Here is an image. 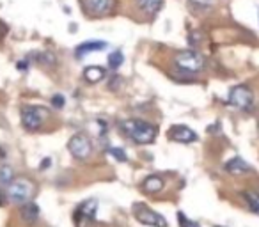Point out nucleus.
<instances>
[{
	"label": "nucleus",
	"instance_id": "nucleus-1",
	"mask_svg": "<svg viewBox=\"0 0 259 227\" xmlns=\"http://www.w3.org/2000/svg\"><path fill=\"white\" fill-rule=\"evenodd\" d=\"M122 135H126L128 139L135 142V144L148 146L153 144L158 137V128L155 124L148 123L144 119H126L119 123Z\"/></svg>",
	"mask_w": 259,
	"mask_h": 227
},
{
	"label": "nucleus",
	"instance_id": "nucleus-2",
	"mask_svg": "<svg viewBox=\"0 0 259 227\" xmlns=\"http://www.w3.org/2000/svg\"><path fill=\"white\" fill-rule=\"evenodd\" d=\"M37 194V187L30 177L27 176H18L9 183L8 187V195L9 201L15 204H25L30 202Z\"/></svg>",
	"mask_w": 259,
	"mask_h": 227
},
{
	"label": "nucleus",
	"instance_id": "nucleus-3",
	"mask_svg": "<svg viewBox=\"0 0 259 227\" xmlns=\"http://www.w3.org/2000/svg\"><path fill=\"white\" fill-rule=\"evenodd\" d=\"M22 124L25 130L29 131H37L39 128L45 126V123L50 117V112L45 107H36V105H27V107L22 108Z\"/></svg>",
	"mask_w": 259,
	"mask_h": 227
},
{
	"label": "nucleus",
	"instance_id": "nucleus-4",
	"mask_svg": "<svg viewBox=\"0 0 259 227\" xmlns=\"http://www.w3.org/2000/svg\"><path fill=\"white\" fill-rule=\"evenodd\" d=\"M174 64L178 66L180 71L185 73H201L206 66V61L199 52L195 50H185L174 57Z\"/></svg>",
	"mask_w": 259,
	"mask_h": 227
},
{
	"label": "nucleus",
	"instance_id": "nucleus-5",
	"mask_svg": "<svg viewBox=\"0 0 259 227\" xmlns=\"http://www.w3.org/2000/svg\"><path fill=\"white\" fill-rule=\"evenodd\" d=\"M229 105L238 110L248 112L254 107V93L247 85H234L229 90Z\"/></svg>",
	"mask_w": 259,
	"mask_h": 227
},
{
	"label": "nucleus",
	"instance_id": "nucleus-6",
	"mask_svg": "<svg viewBox=\"0 0 259 227\" xmlns=\"http://www.w3.org/2000/svg\"><path fill=\"white\" fill-rule=\"evenodd\" d=\"M68 149L76 160H87L93 153V142L87 133H75L69 139Z\"/></svg>",
	"mask_w": 259,
	"mask_h": 227
},
{
	"label": "nucleus",
	"instance_id": "nucleus-7",
	"mask_svg": "<svg viewBox=\"0 0 259 227\" xmlns=\"http://www.w3.org/2000/svg\"><path fill=\"white\" fill-rule=\"evenodd\" d=\"M134 213H135V218L139 220L141 223L149 227H169L167 225V220L163 218L160 213L153 211L151 208H148L146 204H135L134 206Z\"/></svg>",
	"mask_w": 259,
	"mask_h": 227
},
{
	"label": "nucleus",
	"instance_id": "nucleus-8",
	"mask_svg": "<svg viewBox=\"0 0 259 227\" xmlns=\"http://www.w3.org/2000/svg\"><path fill=\"white\" fill-rule=\"evenodd\" d=\"M115 0H82V11L91 18L107 16L114 9Z\"/></svg>",
	"mask_w": 259,
	"mask_h": 227
},
{
	"label": "nucleus",
	"instance_id": "nucleus-9",
	"mask_svg": "<svg viewBox=\"0 0 259 227\" xmlns=\"http://www.w3.org/2000/svg\"><path fill=\"white\" fill-rule=\"evenodd\" d=\"M167 139L178 144H192L197 141V133L192 128L185 126V124H174L169 131H167Z\"/></svg>",
	"mask_w": 259,
	"mask_h": 227
},
{
	"label": "nucleus",
	"instance_id": "nucleus-10",
	"mask_svg": "<svg viewBox=\"0 0 259 227\" xmlns=\"http://www.w3.org/2000/svg\"><path fill=\"white\" fill-rule=\"evenodd\" d=\"M226 170L231 174V176H245V174L250 172L252 167L248 165L243 158H240V156H234V158H231L229 162L226 163Z\"/></svg>",
	"mask_w": 259,
	"mask_h": 227
},
{
	"label": "nucleus",
	"instance_id": "nucleus-11",
	"mask_svg": "<svg viewBox=\"0 0 259 227\" xmlns=\"http://www.w3.org/2000/svg\"><path fill=\"white\" fill-rule=\"evenodd\" d=\"M105 48H107L105 41H87V43H82L76 47L75 57L82 59V57H85L87 54H93V52H103Z\"/></svg>",
	"mask_w": 259,
	"mask_h": 227
},
{
	"label": "nucleus",
	"instance_id": "nucleus-12",
	"mask_svg": "<svg viewBox=\"0 0 259 227\" xmlns=\"http://www.w3.org/2000/svg\"><path fill=\"white\" fill-rule=\"evenodd\" d=\"M20 216H22V220L27 225H32V223H36L37 218H39V208H37L32 201L25 202V204H22V208H20Z\"/></svg>",
	"mask_w": 259,
	"mask_h": 227
},
{
	"label": "nucleus",
	"instance_id": "nucleus-13",
	"mask_svg": "<svg viewBox=\"0 0 259 227\" xmlns=\"http://www.w3.org/2000/svg\"><path fill=\"white\" fill-rule=\"evenodd\" d=\"M141 187L146 194H158V192H162L163 187H165V181L162 179V176L151 174V176H148L144 181H142Z\"/></svg>",
	"mask_w": 259,
	"mask_h": 227
},
{
	"label": "nucleus",
	"instance_id": "nucleus-14",
	"mask_svg": "<svg viewBox=\"0 0 259 227\" xmlns=\"http://www.w3.org/2000/svg\"><path fill=\"white\" fill-rule=\"evenodd\" d=\"M98 213V201L96 199H89L83 204H80V208L76 209V220L83 218V220H93Z\"/></svg>",
	"mask_w": 259,
	"mask_h": 227
},
{
	"label": "nucleus",
	"instance_id": "nucleus-15",
	"mask_svg": "<svg viewBox=\"0 0 259 227\" xmlns=\"http://www.w3.org/2000/svg\"><path fill=\"white\" fill-rule=\"evenodd\" d=\"M105 68H101V66H89V68L83 69V78L87 80L89 83H98L101 82V80L105 78Z\"/></svg>",
	"mask_w": 259,
	"mask_h": 227
},
{
	"label": "nucleus",
	"instance_id": "nucleus-16",
	"mask_svg": "<svg viewBox=\"0 0 259 227\" xmlns=\"http://www.w3.org/2000/svg\"><path fill=\"white\" fill-rule=\"evenodd\" d=\"M137 2L146 15H155V13L162 8L163 0H137Z\"/></svg>",
	"mask_w": 259,
	"mask_h": 227
},
{
	"label": "nucleus",
	"instance_id": "nucleus-17",
	"mask_svg": "<svg viewBox=\"0 0 259 227\" xmlns=\"http://www.w3.org/2000/svg\"><path fill=\"white\" fill-rule=\"evenodd\" d=\"M243 199L248 204V208H250L255 215H259V194H255V192H245Z\"/></svg>",
	"mask_w": 259,
	"mask_h": 227
},
{
	"label": "nucleus",
	"instance_id": "nucleus-18",
	"mask_svg": "<svg viewBox=\"0 0 259 227\" xmlns=\"http://www.w3.org/2000/svg\"><path fill=\"white\" fill-rule=\"evenodd\" d=\"M15 179V170L9 165H2L0 167V185H6L9 187V183Z\"/></svg>",
	"mask_w": 259,
	"mask_h": 227
},
{
	"label": "nucleus",
	"instance_id": "nucleus-19",
	"mask_svg": "<svg viewBox=\"0 0 259 227\" xmlns=\"http://www.w3.org/2000/svg\"><path fill=\"white\" fill-rule=\"evenodd\" d=\"M122 61H124V57H122V52L115 50L110 54V57H108V66H110L112 69H117L119 66L122 64Z\"/></svg>",
	"mask_w": 259,
	"mask_h": 227
},
{
	"label": "nucleus",
	"instance_id": "nucleus-20",
	"mask_svg": "<svg viewBox=\"0 0 259 227\" xmlns=\"http://www.w3.org/2000/svg\"><path fill=\"white\" fill-rule=\"evenodd\" d=\"M108 155L114 156L117 162H128V156H126V153L121 148H110L108 149Z\"/></svg>",
	"mask_w": 259,
	"mask_h": 227
},
{
	"label": "nucleus",
	"instance_id": "nucleus-21",
	"mask_svg": "<svg viewBox=\"0 0 259 227\" xmlns=\"http://www.w3.org/2000/svg\"><path fill=\"white\" fill-rule=\"evenodd\" d=\"M178 222H180V225H181V227H199V223L192 222V220L188 218V216H185V215H183V211L178 213Z\"/></svg>",
	"mask_w": 259,
	"mask_h": 227
},
{
	"label": "nucleus",
	"instance_id": "nucleus-22",
	"mask_svg": "<svg viewBox=\"0 0 259 227\" xmlns=\"http://www.w3.org/2000/svg\"><path fill=\"white\" fill-rule=\"evenodd\" d=\"M52 105H54L55 108H62L64 107V96H62V94H55V96L52 98Z\"/></svg>",
	"mask_w": 259,
	"mask_h": 227
},
{
	"label": "nucleus",
	"instance_id": "nucleus-23",
	"mask_svg": "<svg viewBox=\"0 0 259 227\" xmlns=\"http://www.w3.org/2000/svg\"><path fill=\"white\" fill-rule=\"evenodd\" d=\"M39 62H43V64H54L55 57L52 54H39Z\"/></svg>",
	"mask_w": 259,
	"mask_h": 227
},
{
	"label": "nucleus",
	"instance_id": "nucleus-24",
	"mask_svg": "<svg viewBox=\"0 0 259 227\" xmlns=\"http://www.w3.org/2000/svg\"><path fill=\"white\" fill-rule=\"evenodd\" d=\"M8 201H9V195H6L4 192L0 190V208H2V206L8 204Z\"/></svg>",
	"mask_w": 259,
	"mask_h": 227
},
{
	"label": "nucleus",
	"instance_id": "nucleus-25",
	"mask_svg": "<svg viewBox=\"0 0 259 227\" xmlns=\"http://www.w3.org/2000/svg\"><path fill=\"white\" fill-rule=\"evenodd\" d=\"M6 34H8V27H6L4 23L0 22V41L4 39V37H6Z\"/></svg>",
	"mask_w": 259,
	"mask_h": 227
},
{
	"label": "nucleus",
	"instance_id": "nucleus-26",
	"mask_svg": "<svg viewBox=\"0 0 259 227\" xmlns=\"http://www.w3.org/2000/svg\"><path fill=\"white\" fill-rule=\"evenodd\" d=\"M18 68H20V69H25V68H29V62H25V61H23V62H20V64H18Z\"/></svg>",
	"mask_w": 259,
	"mask_h": 227
},
{
	"label": "nucleus",
	"instance_id": "nucleus-27",
	"mask_svg": "<svg viewBox=\"0 0 259 227\" xmlns=\"http://www.w3.org/2000/svg\"><path fill=\"white\" fill-rule=\"evenodd\" d=\"M257 20H259V13H257Z\"/></svg>",
	"mask_w": 259,
	"mask_h": 227
}]
</instances>
